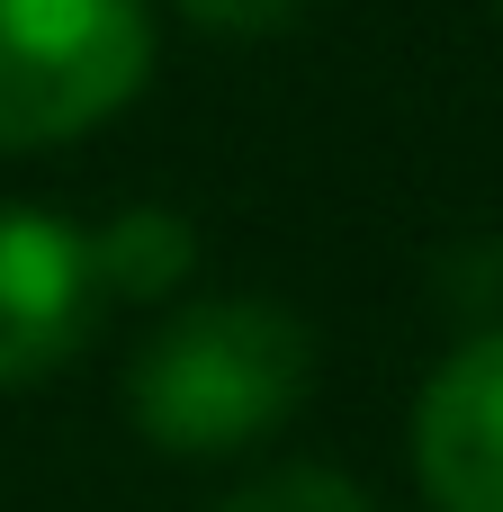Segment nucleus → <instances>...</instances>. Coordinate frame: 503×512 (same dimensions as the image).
<instances>
[{
	"label": "nucleus",
	"instance_id": "nucleus-1",
	"mask_svg": "<svg viewBox=\"0 0 503 512\" xmlns=\"http://www.w3.org/2000/svg\"><path fill=\"white\" fill-rule=\"evenodd\" d=\"M306 396H315V324L270 297H198L126 369L135 432L180 459L252 450Z\"/></svg>",
	"mask_w": 503,
	"mask_h": 512
},
{
	"label": "nucleus",
	"instance_id": "nucleus-2",
	"mask_svg": "<svg viewBox=\"0 0 503 512\" xmlns=\"http://www.w3.org/2000/svg\"><path fill=\"white\" fill-rule=\"evenodd\" d=\"M153 81L144 0H0V153L108 126Z\"/></svg>",
	"mask_w": 503,
	"mask_h": 512
},
{
	"label": "nucleus",
	"instance_id": "nucleus-3",
	"mask_svg": "<svg viewBox=\"0 0 503 512\" xmlns=\"http://www.w3.org/2000/svg\"><path fill=\"white\" fill-rule=\"evenodd\" d=\"M99 270L90 234L45 207H0V387H27L63 369L99 324Z\"/></svg>",
	"mask_w": 503,
	"mask_h": 512
},
{
	"label": "nucleus",
	"instance_id": "nucleus-4",
	"mask_svg": "<svg viewBox=\"0 0 503 512\" xmlns=\"http://www.w3.org/2000/svg\"><path fill=\"white\" fill-rule=\"evenodd\" d=\"M414 477L432 512H503V333H468L423 378Z\"/></svg>",
	"mask_w": 503,
	"mask_h": 512
},
{
	"label": "nucleus",
	"instance_id": "nucleus-5",
	"mask_svg": "<svg viewBox=\"0 0 503 512\" xmlns=\"http://www.w3.org/2000/svg\"><path fill=\"white\" fill-rule=\"evenodd\" d=\"M90 270H99V297H126V306L180 297L198 279V225L180 207H126L117 225L90 234Z\"/></svg>",
	"mask_w": 503,
	"mask_h": 512
},
{
	"label": "nucleus",
	"instance_id": "nucleus-6",
	"mask_svg": "<svg viewBox=\"0 0 503 512\" xmlns=\"http://www.w3.org/2000/svg\"><path fill=\"white\" fill-rule=\"evenodd\" d=\"M216 512H378L342 468H315V459H297V468H270V477H252L234 504Z\"/></svg>",
	"mask_w": 503,
	"mask_h": 512
},
{
	"label": "nucleus",
	"instance_id": "nucleus-7",
	"mask_svg": "<svg viewBox=\"0 0 503 512\" xmlns=\"http://www.w3.org/2000/svg\"><path fill=\"white\" fill-rule=\"evenodd\" d=\"M189 27H216V36H279V27H297L315 0H171Z\"/></svg>",
	"mask_w": 503,
	"mask_h": 512
}]
</instances>
